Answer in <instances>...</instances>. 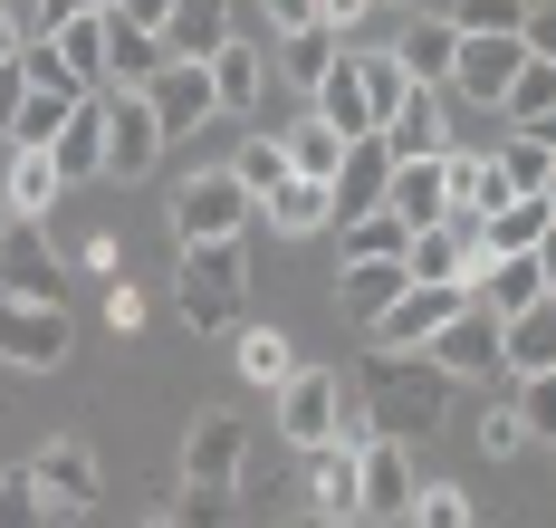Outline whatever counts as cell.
I'll return each instance as SVG.
<instances>
[{"mask_svg":"<svg viewBox=\"0 0 556 528\" xmlns=\"http://www.w3.org/2000/svg\"><path fill=\"white\" fill-rule=\"evenodd\" d=\"M173 279H182V317L202 337H230L240 327V307H250V250L240 240H182Z\"/></svg>","mask_w":556,"mask_h":528,"instance_id":"6da1fadb","label":"cell"},{"mask_svg":"<svg viewBox=\"0 0 556 528\" xmlns=\"http://www.w3.org/2000/svg\"><path fill=\"white\" fill-rule=\"evenodd\" d=\"M355 385L375 394V432H393V442L432 432V423L451 413V375L432 365V355H375V365H365Z\"/></svg>","mask_w":556,"mask_h":528,"instance_id":"7a4b0ae2","label":"cell"},{"mask_svg":"<svg viewBox=\"0 0 556 528\" xmlns=\"http://www.w3.org/2000/svg\"><path fill=\"white\" fill-rule=\"evenodd\" d=\"M173 231L182 240H250L260 231V202L240 192L230 164H212V174H192L182 192H173Z\"/></svg>","mask_w":556,"mask_h":528,"instance_id":"3957f363","label":"cell"},{"mask_svg":"<svg viewBox=\"0 0 556 528\" xmlns=\"http://www.w3.org/2000/svg\"><path fill=\"white\" fill-rule=\"evenodd\" d=\"M470 307V289H442V279H413V289L393 298V307H375L365 317V337H375V355H422L432 337H442L451 317Z\"/></svg>","mask_w":556,"mask_h":528,"instance_id":"277c9868","label":"cell"},{"mask_svg":"<svg viewBox=\"0 0 556 528\" xmlns=\"http://www.w3.org/2000/svg\"><path fill=\"white\" fill-rule=\"evenodd\" d=\"M67 347H77V317L58 298H0V365L49 375V365H67Z\"/></svg>","mask_w":556,"mask_h":528,"instance_id":"5b68a950","label":"cell"},{"mask_svg":"<svg viewBox=\"0 0 556 528\" xmlns=\"http://www.w3.org/2000/svg\"><path fill=\"white\" fill-rule=\"evenodd\" d=\"M413 490H422V480H413V452H403L393 432H375V442L355 452V519H365V528H393L403 510H413Z\"/></svg>","mask_w":556,"mask_h":528,"instance_id":"8992f818","label":"cell"},{"mask_svg":"<svg viewBox=\"0 0 556 528\" xmlns=\"http://www.w3.org/2000/svg\"><path fill=\"white\" fill-rule=\"evenodd\" d=\"M164 154V125L144 106V87H106V174L115 183H144Z\"/></svg>","mask_w":556,"mask_h":528,"instance_id":"52a82bcc","label":"cell"},{"mask_svg":"<svg viewBox=\"0 0 556 528\" xmlns=\"http://www.w3.org/2000/svg\"><path fill=\"white\" fill-rule=\"evenodd\" d=\"M144 106H154V125H164V144H173V135H192V125H212V116H222L212 67H202V59H164L154 77H144Z\"/></svg>","mask_w":556,"mask_h":528,"instance_id":"ba28073f","label":"cell"},{"mask_svg":"<svg viewBox=\"0 0 556 528\" xmlns=\"http://www.w3.org/2000/svg\"><path fill=\"white\" fill-rule=\"evenodd\" d=\"M67 289V260L49 250L39 222H0V298H58Z\"/></svg>","mask_w":556,"mask_h":528,"instance_id":"9c48e42d","label":"cell"},{"mask_svg":"<svg viewBox=\"0 0 556 528\" xmlns=\"http://www.w3.org/2000/svg\"><path fill=\"white\" fill-rule=\"evenodd\" d=\"M278 432H288L298 452H317L336 432V375L327 365H288V375H278Z\"/></svg>","mask_w":556,"mask_h":528,"instance_id":"30bf717a","label":"cell"},{"mask_svg":"<svg viewBox=\"0 0 556 528\" xmlns=\"http://www.w3.org/2000/svg\"><path fill=\"white\" fill-rule=\"evenodd\" d=\"M384 183H393V154H384V135H355L345 154H336V222H365V212H384Z\"/></svg>","mask_w":556,"mask_h":528,"instance_id":"8fae6325","label":"cell"},{"mask_svg":"<svg viewBox=\"0 0 556 528\" xmlns=\"http://www.w3.org/2000/svg\"><path fill=\"white\" fill-rule=\"evenodd\" d=\"M240 470H250V423L240 413H202L182 432V480H230L240 490Z\"/></svg>","mask_w":556,"mask_h":528,"instance_id":"7c38bea8","label":"cell"},{"mask_svg":"<svg viewBox=\"0 0 556 528\" xmlns=\"http://www.w3.org/2000/svg\"><path fill=\"white\" fill-rule=\"evenodd\" d=\"M29 490H39L49 510H97V500H106V470H97L87 442H49V452L29 462Z\"/></svg>","mask_w":556,"mask_h":528,"instance_id":"4fadbf2b","label":"cell"},{"mask_svg":"<svg viewBox=\"0 0 556 528\" xmlns=\"http://www.w3.org/2000/svg\"><path fill=\"white\" fill-rule=\"evenodd\" d=\"M384 212L403 222V231H432V222L451 212V174H442V154H413V164H393Z\"/></svg>","mask_w":556,"mask_h":528,"instance_id":"5bb4252c","label":"cell"},{"mask_svg":"<svg viewBox=\"0 0 556 528\" xmlns=\"http://www.w3.org/2000/svg\"><path fill=\"white\" fill-rule=\"evenodd\" d=\"M422 355L442 365L451 385H470V375H490V365H500V317H490V307H460V317H451Z\"/></svg>","mask_w":556,"mask_h":528,"instance_id":"9a60e30c","label":"cell"},{"mask_svg":"<svg viewBox=\"0 0 556 528\" xmlns=\"http://www.w3.org/2000/svg\"><path fill=\"white\" fill-rule=\"evenodd\" d=\"M518 67H528V39H460V49H451V87L480 97V106H500V87Z\"/></svg>","mask_w":556,"mask_h":528,"instance_id":"2e32d148","label":"cell"},{"mask_svg":"<svg viewBox=\"0 0 556 528\" xmlns=\"http://www.w3.org/2000/svg\"><path fill=\"white\" fill-rule=\"evenodd\" d=\"M460 289H470V307H490V317H518V307H538V298H547V269L518 250V260H480Z\"/></svg>","mask_w":556,"mask_h":528,"instance_id":"e0dca14e","label":"cell"},{"mask_svg":"<svg viewBox=\"0 0 556 528\" xmlns=\"http://www.w3.org/2000/svg\"><path fill=\"white\" fill-rule=\"evenodd\" d=\"M327 222H336V192L307 183V174H288L278 192H260V231H278V240H307V231H327Z\"/></svg>","mask_w":556,"mask_h":528,"instance_id":"ac0fdd59","label":"cell"},{"mask_svg":"<svg viewBox=\"0 0 556 528\" xmlns=\"http://www.w3.org/2000/svg\"><path fill=\"white\" fill-rule=\"evenodd\" d=\"M202 67H212V97H222V106H260V87H278L269 49H260V39H240V29H230Z\"/></svg>","mask_w":556,"mask_h":528,"instance_id":"d6986e66","label":"cell"},{"mask_svg":"<svg viewBox=\"0 0 556 528\" xmlns=\"http://www.w3.org/2000/svg\"><path fill=\"white\" fill-rule=\"evenodd\" d=\"M49 49H58V67H67V87H77V97H97V87H106V10H77V20H58Z\"/></svg>","mask_w":556,"mask_h":528,"instance_id":"ffe728a7","label":"cell"},{"mask_svg":"<svg viewBox=\"0 0 556 528\" xmlns=\"http://www.w3.org/2000/svg\"><path fill=\"white\" fill-rule=\"evenodd\" d=\"M49 164H58L67 183H77V174H106V87L67 106V125H58V144H49Z\"/></svg>","mask_w":556,"mask_h":528,"instance_id":"44dd1931","label":"cell"},{"mask_svg":"<svg viewBox=\"0 0 556 528\" xmlns=\"http://www.w3.org/2000/svg\"><path fill=\"white\" fill-rule=\"evenodd\" d=\"M500 365L528 385V375H556V307L538 298V307H518V317H500Z\"/></svg>","mask_w":556,"mask_h":528,"instance_id":"7402d4cb","label":"cell"},{"mask_svg":"<svg viewBox=\"0 0 556 528\" xmlns=\"http://www.w3.org/2000/svg\"><path fill=\"white\" fill-rule=\"evenodd\" d=\"M375 135H384V154H393V164H413V154H442V144H451L442 97H432V87H413V97H403V106H393Z\"/></svg>","mask_w":556,"mask_h":528,"instance_id":"603a6c76","label":"cell"},{"mask_svg":"<svg viewBox=\"0 0 556 528\" xmlns=\"http://www.w3.org/2000/svg\"><path fill=\"white\" fill-rule=\"evenodd\" d=\"M307 116H327L345 144H355V135H375V106H365V77H355V59H336L327 77L307 87Z\"/></svg>","mask_w":556,"mask_h":528,"instance_id":"cb8c5ba5","label":"cell"},{"mask_svg":"<svg viewBox=\"0 0 556 528\" xmlns=\"http://www.w3.org/2000/svg\"><path fill=\"white\" fill-rule=\"evenodd\" d=\"M451 49H460V29H451L442 10H413V20H403V39H393V59H403L413 87H422V77H451Z\"/></svg>","mask_w":556,"mask_h":528,"instance_id":"d4e9b609","label":"cell"},{"mask_svg":"<svg viewBox=\"0 0 556 528\" xmlns=\"http://www.w3.org/2000/svg\"><path fill=\"white\" fill-rule=\"evenodd\" d=\"M230 39V0H173L164 20V59H212Z\"/></svg>","mask_w":556,"mask_h":528,"instance_id":"484cf974","label":"cell"},{"mask_svg":"<svg viewBox=\"0 0 556 528\" xmlns=\"http://www.w3.org/2000/svg\"><path fill=\"white\" fill-rule=\"evenodd\" d=\"M58 164L49 154H20V144H10V174H0V212H10V222H39V212H49L58 202Z\"/></svg>","mask_w":556,"mask_h":528,"instance_id":"4316f807","label":"cell"},{"mask_svg":"<svg viewBox=\"0 0 556 528\" xmlns=\"http://www.w3.org/2000/svg\"><path fill=\"white\" fill-rule=\"evenodd\" d=\"M538 240H547V202H538V192H518V202H500V212L480 222V250H490V260H518V250H538Z\"/></svg>","mask_w":556,"mask_h":528,"instance_id":"83f0119b","label":"cell"},{"mask_svg":"<svg viewBox=\"0 0 556 528\" xmlns=\"http://www.w3.org/2000/svg\"><path fill=\"white\" fill-rule=\"evenodd\" d=\"M67 106H77V87H29L20 116H10V144H20V154H49L58 125H67Z\"/></svg>","mask_w":556,"mask_h":528,"instance_id":"f1b7e54d","label":"cell"},{"mask_svg":"<svg viewBox=\"0 0 556 528\" xmlns=\"http://www.w3.org/2000/svg\"><path fill=\"white\" fill-rule=\"evenodd\" d=\"M154 67H164V39H154V29H125L106 10V87H144Z\"/></svg>","mask_w":556,"mask_h":528,"instance_id":"f546056e","label":"cell"},{"mask_svg":"<svg viewBox=\"0 0 556 528\" xmlns=\"http://www.w3.org/2000/svg\"><path fill=\"white\" fill-rule=\"evenodd\" d=\"M278 144H288V174H307V183H327V174H336V154H345V135H336L327 116H298Z\"/></svg>","mask_w":556,"mask_h":528,"instance_id":"4dcf8cb0","label":"cell"},{"mask_svg":"<svg viewBox=\"0 0 556 528\" xmlns=\"http://www.w3.org/2000/svg\"><path fill=\"white\" fill-rule=\"evenodd\" d=\"M403 222H393V212H365V222H336V269H345V260H403Z\"/></svg>","mask_w":556,"mask_h":528,"instance_id":"1f68e13d","label":"cell"},{"mask_svg":"<svg viewBox=\"0 0 556 528\" xmlns=\"http://www.w3.org/2000/svg\"><path fill=\"white\" fill-rule=\"evenodd\" d=\"M403 289H413V269H403V260H345V307H365V317H375V307H393Z\"/></svg>","mask_w":556,"mask_h":528,"instance_id":"d6a6232c","label":"cell"},{"mask_svg":"<svg viewBox=\"0 0 556 528\" xmlns=\"http://www.w3.org/2000/svg\"><path fill=\"white\" fill-rule=\"evenodd\" d=\"M278 77H288V87H317V77H327L336 67V29H288V39H278Z\"/></svg>","mask_w":556,"mask_h":528,"instance_id":"836d02e7","label":"cell"},{"mask_svg":"<svg viewBox=\"0 0 556 528\" xmlns=\"http://www.w3.org/2000/svg\"><path fill=\"white\" fill-rule=\"evenodd\" d=\"M230 355H240V375H250V385H278V375L298 365V347H288L278 327H230Z\"/></svg>","mask_w":556,"mask_h":528,"instance_id":"e575fe53","label":"cell"},{"mask_svg":"<svg viewBox=\"0 0 556 528\" xmlns=\"http://www.w3.org/2000/svg\"><path fill=\"white\" fill-rule=\"evenodd\" d=\"M442 20L460 39H518V29H528V0H451Z\"/></svg>","mask_w":556,"mask_h":528,"instance_id":"d590c367","label":"cell"},{"mask_svg":"<svg viewBox=\"0 0 556 528\" xmlns=\"http://www.w3.org/2000/svg\"><path fill=\"white\" fill-rule=\"evenodd\" d=\"M547 106H556V67H547V59H528V67L500 87V116H508V125H538Z\"/></svg>","mask_w":556,"mask_h":528,"instance_id":"8d00e7d4","label":"cell"},{"mask_svg":"<svg viewBox=\"0 0 556 528\" xmlns=\"http://www.w3.org/2000/svg\"><path fill=\"white\" fill-rule=\"evenodd\" d=\"M317 510H327L336 528L355 519V452H345V442H317Z\"/></svg>","mask_w":556,"mask_h":528,"instance_id":"74e56055","label":"cell"},{"mask_svg":"<svg viewBox=\"0 0 556 528\" xmlns=\"http://www.w3.org/2000/svg\"><path fill=\"white\" fill-rule=\"evenodd\" d=\"M355 77H365V106H375V125L413 97V77H403V59H393V49H365V59H355Z\"/></svg>","mask_w":556,"mask_h":528,"instance_id":"f35d334b","label":"cell"},{"mask_svg":"<svg viewBox=\"0 0 556 528\" xmlns=\"http://www.w3.org/2000/svg\"><path fill=\"white\" fill-rule=\"evenodd\" d=\"M230 510H240L230 480H182V500H173V519H182V528H230Z\"/></svg>","mask_w":556,"mask_h":528,"instance_id":"ab89813d","label":"cell"},{"mask_svg":"<svg viewBox=\"0 0 556 528\" xmlns=\"http://www.w3.org/2000/svg\"><path fill=\"white\" fill-rule=\"evenodd\" d=\"M230 174H240V192H250V202H260V192H278V183H288V144H278V135H250V144H240V164H230Z\"/></svg>","mask_w":556,"mask_h":528,"instance_id":"60d3db41","label":"cell"},{"mask_svg":"<svg viewBox=\"0 0 556 528\" xmlns=\"http://www.w3.org/2000/svg\"><path fill=\"white\" fill-rule=\"evenodd\" d=\"M403 519L413 528H470V490H460V480H422Z\"/></svg>","mask_w":556,"mask_h":528,"instance_id":"b9f144b4","label":"cell"},{"mask_svg":"<svg viewBox=\"0 0 556 528\" xmlns=\"http://www.w3.org/2000/svg\"><path fill=\"white\" fill-rule=\"evenodd\" d=\"M327 442H345V452L375 442V394H365L355 375H336V432H327Z\"/></svg>","mask_w":556,"mask_h":528,"instance_id":"7bdbcfd3","label":"cell"},{"mask_svg":"<svg viewBox=\"0 0 556 528\" xmlns=\"http://www.w3.org/2000/svg\"><path fill=\"white\" fill-rule=\"evenodd\" d=\"M508 404H518V423H528V442H556V375H528Z\"/></svg>","mask_w":556,"mask_h":528,"instance_id":"ee69618b","label":"cell"},{"mask_svg":"<svg viewBox=\"0 0 556 528\" xmlns=\"http://www.w3.org/2000/svg\"><path fill=\"white\" fill-rule=\"evenodd\" d=\"M0 528H49V500L29 490V470H0Z\"/></svg>","mask_w":556,"mask_h":528,"instance_id":"f6af8a7d","label":"cell"},{"mask_svg":"<svg viewBox=\"0 0 556 528\" xmlns=\"http://www.w3.org/2000/svg\"><path fill=\"white\" fill-rule=\"evenodd\" d=\"M500 174H508V192H538V183L556 174V154H547V144H538V135H518V144H508V154H500Z\"/></svg>","mask_w":556,"mask_h":528,"instance_id":"bcb514c9","label":"cell"},{"mask_svg":"<svg viewBox=\"0 0 556 528\" xmlns=\"http://www.w3.org/2000/svg\"><path fill=\"white\" fill-rule=\"evenodd\" d=\"M518 442H528L518 404H480V452H518Z\"/></svg>","mask_w":556,"mask_h":528,"instance_id":"7dc6e473","label":"cell"},{"mask_svg":"<svg viewBox=\"0 0 556 528\" xmlns=\"http://www.w3.org/2000/svg\"><path fill=\"white\" fill-rule=\"evenodd\" d=\"M518 39H528V59L556 67V0H528V29H518Z\"/></svg>","mask_w":556,"mask_h":528,"instance_id":"c3c4849f","label":"cell"},{"mask_svg":"<svg viewBox=\"0 0 556 528\" xmlns=\"http://www.w3.org/2000/svg\"><path fill=\"white\" fill-rule=\"evenodd\" d=\"M260 20H269L278 39H288V29H327V20H317V0H260Z\"/></svg>","mask_w":556,"mask_h":528,"instance_id":"681fc988","label":"cell"},{"mask_svg":"<svg viewBox=\"0 0 556 528\" xmlns=\"http://www.w3.org/2000/svg\"><path fill=\"white\" fill-rule=\"evenodd\" d=\"M106 10L125 29H154V39H164V20H173V0H106Z\"/></svg>","mask_w":556,"mask_h":528,"instance_id":"f907efd6","label":"cell"},{"mask_svg":"<svg viewBox=\"0 0 556 528\" xmlns=\"http://www.w3.org/2000/svg\"><path fill=\"white\" fill-rule=\"evenodd\" d=\"M20 97H29V77H20V59L0 67V135H10V116H20Z\"/></svg>","mask_w":556,"mask_h":528,"instance_id":"816d5d0a","label":"cell"},{"mask_svg":"<svg viewBox=\"0 0 556 528\" xmlns=\"http://www.w3.org/2000/svg\"><path fill=\"white\" fill-rule=\"evenodd\" d=\"M20 39H29V29H20V10H10V0H0V67L20 59Z\"/></svg>","mask_w":556,"mask_h":528,"instance_id":"f5cc1de1","label":"cell"},{"mask_svg":"<svg viewBox=\"0 0 556 528\" xmlns=\"http://www.w3.org/2000/svg\"><path fill=\"white\" fill-rule=\"evenodd\" d=\"M365 10H375V0H317V20H327V29H345V20H365Z\"/></svg>","mask_w":556,"mask_h":528,"instance_id":"db71d44e","label":"cell"},{"mask_svg":"<svg viewBox=\"0 0 556 528\" xmlns=\"http://www.w3.org/2000/svg\"><path fill=\"white\" fill-rule=\"evenodd\" d=\"M528 260H538V269H547V289H556V222H547V240H538V250H528Z\"/></svg>","mask_w":556,"mask_h":528,"instance_id":"11a10c76","label":"cell"},{"mask_svg":"<svg viewBox=\"0 0 556 528\" xmlns=\"http://www.w3.org/2000/svg\"><path fill=\"white\" fill-rule=\"evenodd\" d=\"M518 135H538V144H547V154H556V106H547V116H538V125H518Z\"/></svg>","mask_w":556,"mask_h":528,"instance_id":"9f6ffc18","label":"cell"},{"mask_svg":"<svg viewBox=\"0 0 556 528\" xmlns=\"http://www.w3.org/2000/svg\"><path fill=\"white\" fill-rule=\"evenodd\" d=\"M538 202H547V222H556V174H547V183H538Z\"/></svg>","mask_w":556,"mask_h":528,"instance_id":"6f0895ef","label":"cell"},{"mask_svg":"<svg viewBox=\"0 0 556 528\" xmlns=\"http://www.w3.org/2000/svg\"><path fill=\"white\" fill-rule=\"evenodd\" d=\"M144 528H182V519H173V510H154V519H144Z\"/></svg>","mask_w":556,"mask_h":528,"instance_id":"680465c9","label":"cell"},{"mask_svg":"<svg viewBox=\"0 0 556 528\" xmlns=\"http://www.w3.org/2000/svg\"><path fill=\"white\" fill-rule=\"evenodd\" d=\"M67 10H106V0H67Z\"/></svg>","mask_w":556,"mask_h":528,"instance_id":"91938a15","label":"cell"},{"mask_svg":"<svg viewBox=\"0 0 556 528\" xmlns=\"http://www.w3.org/2000/svg\"><path fill=\"white\" fill-rule=\"evenodd\" d=\"M345 528H365V519H345Z\"/></svg>","mask_w":556,"mask_h":528,"instance_id":"94428289","label":"cell"},{"mask_svg":"<svg viewBox=\"0 0 556 528\" xmlns=\"http://www.w3.org/2000/svg\"><path fill=\"white\" fill-rule=\"evenodd\" d=\"M547 307H556V289H547Z\"/></svg>","mask_w":556,"mask_h":528,"instance_id":"6125c7cd","label":"cell"},{"mask_svg":"<svg viewBox=\"0 0 556 528\" xmlns=\"http://www.w3.org/2000/svg\"><path fill=\"white\" fill-rule=\"evenodd\" d=\"M0 222H10V212H0Z\"/></svg>","mask_w":556,"mask_h":528,"instance_id":"be15d7a7","label":"cell"},{"mask_svg":"<svg viewBox=\"0 0 556 528\" xmlns=\"http://www.w3.org/2000/svg\"><path fill=\"white\" fill-rule=\"evenodd\" d=\"M403 10H413V0H403Z\"/></svg>","mask_w":556,"mask_h":528,"instance_id":"e7e4bbea","label":"cell"}]
</instances>
